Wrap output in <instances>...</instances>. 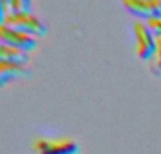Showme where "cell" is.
<instances>
[{"label": "cell", "mask_w": 161, "mask_h": 154, "mask_svg": "<svg viewBox=\"0 0 161 154\" xmlns=\"http://www.w3.org/2000/svg\"><path fill=\"white\" fill-rule=\"evenodd\" d=\"M6 25L21 31V33L30 34L33 37H44L47 34V25L36 17L31 11L23 13V11H10L6 17Z\"/></svg>", "instance_id": "1"}, {"label": "cell", "mask_w": 161, "mask_h": 154, "mask_svg": "<svg viewBox=\"0 0 161 154\" xmlns=\"http://www.w3.org/2000/svg\"><path fill=\"white\" fill-rule=\"evenodd\" d=\"M36 154H79L80 146L72 137H37L33 143Z\"/></svg>", "instance_id": "2"}, {"label": "cell", "mask_w": 161, "mask_h": 154, "mask_svg": "<svg viewBox=\"0 0 161 154\" xmlns=\"http://www.w3.org/2000/svg\"><path fill=\"white\" fill-rule=\"evenodd\" d=\"M133 31L137 40V55L144 61H150L157 52V38L148 28L147 23L134 21Z\"/></svg>", "instance_id": "3"}, {"label": "cell", "mask_w": 161, "mask_h": 154, "mask_svg": "<svg viewBox=\"0 0 161 154\" xmlns=\"http://www.w3.org/2000/svg\"><path fill=\"white\" fill-rule=\"evenodd\" d=\"M0 41L11 45V47L19 48V50L25 51L28 54L38 47V41H37L36 37L21 33V31L11 28L6 24H0Z\"/></svg>", "instance_id": "4"}, {"label": "cell", "mask_w": 161, "mask_h": 154, "mask_svg": "<svg viewBox=\"0 0 161 154\" xmlns=\"http://www.w3.org/2000/svg\"><path fill=\"white\" fill-rule=\"evenodd\" d=\"M131 14L144 20L161 19V0H122Z\"/></svg>", "instance_id": "5"}, {"label": "cell", "mask_w": 161, "mask_h": 154, "mask_svg": "<svg viewBox=\"0 0 161 154\" xmlns=\"http://www.w3.org/2000/svg\"><path fill=\"white\" fill-rule=\"evenodd\" d=\"M27 76H30V71H28L27 67L0 61V88L6 86L13 81L24 79Z\"/></svg>", "instance_id": "6"}, {"label": "cell", "mask_w": 161, "mask_h": 154, "mask_svg": "<svg viewBox=\"0 0 161 154\" xmlns=\"http://www.w3.org/2000/svg\"><path fill=\"white\" fill-rule=\"evenodd\" d=\"M0 61L25 67L30 62V54L0 41Z\"/></svg>", "instance_id": "7"}, {"label": "cell", "mask_w": 161, "mask_h": 154, "mask_svg": "<svg viewBox=\"0 0 161 154\" xmlns=\"http://www.w3.org/2000/svg\"><path fill=\"white\" fill-rule=\"evenodd\" d=\"M33 0H11V11H23L28 13L31 11Z\"/></svg>", "instance_id": "8"}, {"label": "cell", "mask_w": 161, "mask_h": 154, "mask_svg": "<svg viewBox=\"0 0 161 154\" xmlns=\"http://www.w3.org/2000/svg\"><path fill=\"white\" fill-rule=\"evenodd\" d=\"M147 25L151 30V33L154 34L156 38H161V19H151L147 20Z\"/></svg>", "instance_id": "9"}, {"label": "cell", "mask_w": 161, "mask_h": 154, "mask_svg": "<svg viewBox=\"0 0 161 154\" xmlns=\"http://www.w3.org/2000/svg\"><path fill=\"white\" fill-rule=\"evenodd\" d=\"M8 13H10V11H8V8L6 7L4 2H3V0H0V24H4L6 17H7Z\"/></svg>", "instance_id": "10"}]
</instances>
